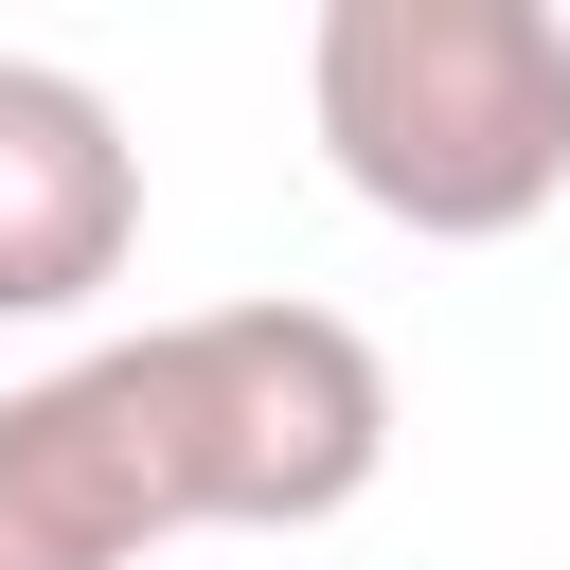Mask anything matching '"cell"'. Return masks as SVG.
<instances>
[{"label": "cell", "mask_w": 570, "mask_h": 570, "mask_svg": "<svg viewBox=\"0 0 570 570\" xmlns=\"http://www.w3.org/2000/svg\"><path fill=\"white\" fill-rule=\"evenodd\" d=\"M303 125L356 214L499 249L570 196V18L552 0H321Z\"/></svg>", "instance_id": "7a4b0ae2"}, {"label": "cell", "mask_w": 570, "mask_h": 570, "mask_svg": "<svg viewBox=\"0 0 570 570\" xmlns=\"http://www.w3.org/2000/svg\"><path fill=\"white\" fill-rule=\"evenodd\" d=\"M392 463V356L338 303H196L0 392V570H142L160 534H321Z\"/></svg>", "instance_id": "6da1fadb"}, {"label": "cell", "mask_w": 570, "mask_h": 570, "mask_svg": "<svg viewBox=\"0 0 570 570\" xmlns=\"http://www.w3.org/2000/svg\"><path fill=\"white\" fill-rule=\"evenodd\" d=\"M142 249V142L89 71L0 53V321H71Z\"/></svg>", "instance_id": "3957f363"}]
</instances>
